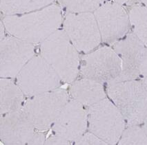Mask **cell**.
<instances>
[{
    "mask_svg": "<svg viewBox=\"0 0 147 145\" xmlns=\"http://www.w3.org/2000/svg\"><path fill=\"white\" fill-rule=\"evenodd\" d=\"M2 22L11 35L37 44L58 30L62 22L61 10L56 4L49 5L26 15H6Z\"/></svg>",
    "mask_w": 147,
    "mask_h": 145,
    "instance_id": "obj_1",
    "label": "cell"
},
{
    "mask_svg": "<svg viewBox=\"0 0 147 145\" xmlns=\"http://www.w3.org/2000/svg\"><path fill=\"white\" fill-rule=\"evenodd\" d=\"M42 57L52 66L61 81H76L80 67L78 50L64 30H57L41 43Z\"/></svg>",
    "mask_w": 147,
    "mask_h": 145,
    "instance_id": "obj_2",
    "label": "cell"
},
{
    "mask_svg": "<svg viewBox=\"0 0 147 145\" xmlns=\"http://www.w3.org/2000/svg\"><path fill=\"white\" fill-rule=\"evenodd\" d=\"M107 93L128 125L142 124L147 116V92L140 80L109 83Z\"/></svg>",
    "mask_w": 147,
    "mask_h": 145,
    "instance_id": "obj_3",
    "label": "cell"
},
{
    "mask_svg": "<svg viewBox=\"0 0 147 145\" xmlns=\"http://www.w3.org/2000/svg\"><path fill=\"white\" fill-rule=\"evenodd\" d=\"M87 117L90 132L107 144L118 143L126 127V121L111 100L104 98L88 107Z\"/></svg>",
    "mask_w": 147,
    "mask_h": 145,
    "instance_id": "obj_4",
    "label": "cell"
},
{
    "mask_svg": "<svg viewBox=\"0 0 147 145\" xmlns=\"http://www.w3.org/2000/svg\"><path fill=\"white\" fill-rule=\"evenodd\" d=\"M68 100L67 92L57 88L31 96L24 101L22 110L36 130L44 132L52 127Z\"/></svg>",
    "mask_w": 147,
    "mask_h": 145,
    "instance_id": "obj_5",
    "label": "cell"
},
{
    "mask_svg": "<svg viewBox=\"0 0 147 145\" xmlns=\"http://www.w3.org/2000/svg\"><path fill=\"white\" fill-rule=\"evenodd\" d=\"M61 80L42 56H34L17 76V84L27 96H34L61 86Z\"/></svg>",
    "mask_w": 147,
    "mask_h": 145,
    "instance_id": "obj_6",
    "label": "cell"
},
{
    "mask_svg": "<svg viewBox=\"0 0 147 145\" xmlns=\"http://www.w3.org/2000/svg\"><path fill=\"white\" fill-rule=\"evenodd\" d=\"M121 72L120 58L113 48L107 46L87 53L82 61V76L102 84L117 81Z\"/></svg>",
    "mask_w": 147,
    "mask_h": 145,
    "instance_id": "obj_7",
    "label": "cell"
},
{
    "mask_svg": "<svg viewBox=\"0 0 147 145\" xmlns=\"http://www.w3.org/2000/svg\"><path fill=\"white\" fill-rule=\"evenodd\" d=\"M121 59L119 81L139 80L147 76V47L134 33H129L113 45Z\"/></svg>",
    "mask_w": 147,
    "mask_h": 145,
    "instance_id": "obj_8",
    "label": "cell"
},
{
    "mask_svg": "<svg viewBox=\"0 0 147 145\" xmlns=\"http://www.w3.org/2000/svg\"><path fill=\"white\" fill-rule=\"evenodd\" d=\"M64 30L78 51L89 53L100 45L102 37L92 12L68 13L65 16Z\"/></svg>",
    "mask_w": 147,
    "mask_h": 145,
    "instance_id": "obj_9",
    "label": "cell"
},
{
    "mask_svg": "<svg viewBox=\"0 0 147 145\" xmlns=\"http://www.w3.org/2000/svg\"><path fill=\"white\" fill-rule=\"evenodd\" d=\"M102 41L109 45L124 38L129 30V15L115 1L103 3L94 11Z\"/></svg>",
    "mask_w": 147,
    "mask_h": 145,
    "instance_id": "obj_10",
    "label": "cell"
},
{
    "mask_svg": "<svg viewBox=\"0 0 147 145\" xmlns=\"http://www.w3.org/2000/svg\"><path fill=\"white\" fill-rule=\"evenodd\" d=\"M1 78L17 77L20 71L35 53L33 44L21 39L8 36L1 40Z\"/></svg>",
    "mask_w": 147,
    "mask_h": 145,
    "instance_id": "obj_11",
    "label": "cell"
},
{
    "mask_svg": "<svg viewBox=\"0 0 147 145\" xmlns=\"http://www.w3.org/2000/svg\"><path fill=\"white\" fill-rule=\"evenodd\" d=\"M88 125L87 112L74 99L68 100L52 126L53 132L67 140L76 142L86 132Z\"/></svg>",
    "mask_w": 147,
    "mask_h": 145,
    "instance_id": "obj_12",
    "label": "cell"
},
{
    "mask_svg": "<svg viewBox=\"0 0 147 145\" xmlns=\"http://www.w3.org/2000/svg\"><path fill=\"white\" fill-rule=\"evenodd\" d=\"M35 130L22 108L1 116L0 138L5 144H28Z\"/></svg>",
    "mask_w": 147,
    "mask_h": 145,
    "instance_id": "obj_13",
    "label": "cell"
},
{
    "mask_svg": "<svg viewBox=\"0 0 147 145\" xmlns=\"http://www.w3.org/2000/svg\"><path fill=\"white\" fill-rule=\"evenodd\" d=\"M70 93L73 99L86 107L91 106L106 98L103 85L86 78L73 82Z\"/></svg>",
    "mask_w": 147,
    "mask_h": 145,
    "instance_id": "obj_14",
    "label": "cell"
},
{
    "mask_svg": "<svg viewBox=\"0 0 147 145\" xmlns=\"http://www.w3.org/2000/svg\"><path fill=\"white\" fill-rule=\"evenodd\" d=\"M0 82L1 116L21 110L24 103V94L18 85L9 78H1Z\"/></svg>",
    "mask_w": 147,
    "mask_h": 145,
    "instance_id": "obj_15",
    "label": "cell"
},
{
    "mask_svg": "<svg viewBox=\"0 0 147 145\" xmlns=\"http://www.w3.org/2000/svg\"><path fill=\"white\" fill-rule=\"evenodd\" d=\"M54 0H1V11L5 15H21L38 11Z\"/></svg>",
    "mask_w": 147,
    "mask_h": 145,
    "instance_id": "obj_16",
    "label": "cell"
},
{
    "mask_svg": "<svg viewBox=\"0 0 147 145\" xmlns=\"http://www.w3.org/2000/svg\"><path fill=\"white\" fill-rule=\"evenodd\" d=\"M129 15L133 33L147 47V8L138 5L133 6Z\"/></svg>",
    "mask_w": 147,
    "mask_h": 145,
    "instance_id": "obj_17",
    "label": "cell"
},
{
    "mask_svg": "<svg viewBox=\"0 0 147 145\" xmlns=\"http://www.w3.org/2000/svg\"><path fill=\"white\" fill-rule=\"evenodd\" d=\"M68 13L94 12L103 4V0H57Z\"/></svg>",
    "mask_w": 147,
    "mask_h": 145,
    "instance_id": "obj_18",
    "label": "cell"
},
{
    "mask_svg": "<svg viewBox=\"0 0 147 145\" xmlns=\"http://www.w3.org/2000/svg\"><path fill=\"white\" fill-rule=\"evenodd\" d=\"M119 144H147V135L140 124L125 127L118 142Z\"/></svg>",
    "mask_w": 147,
    "mask_h": 145,
    "instance_id": "obj_19",
    "label": "cell"
},
{
    "mask_svg": "<svg viewBox=\"0 0 147 145\" xmlns=\"http://www.w3.org/2000/svg\"><path fill=\"white\" fill-rule=\"evenodd\" d=\"M76 144H107L105 142L98 138L92 132H85L75 142Z\"/></svg>",
    "mask_w": 147,
    "mask_h": 145,
    "instance_id": "obj_20",
    "label": "cell"
},
{
    "mask_svg": "<svg viewBox=\"0 0 147 145\" xmlns=\"http://www.w3.org/2000/svg\"><path fill=\"white\" fill-rule=\"evenodd\" d=\"M47 138L43 131L36 130L28 142V144H44Z\"/></svg>",
    "mask_w": 147,
    "mask_h": 145,
    "instance_id": "obj_21",
    "label": "cell"
},
{
    "mask_svg": "<svg viewBox=\"0 0 147 145\" xmlns=\"http://www.w3.org/2000/svg\"><path fill=\"white\" fill-rule=\"evenodd\" d=\"M44 144H55V145H58V144H71L67 140L64 139L63 138H61V136H58V135L53 134L51 136H49V138L46 140L45 143Z\"/></svg>",
    "mask_w": 147,
    "mask_h": 145,
    "instance_id": "obj_22",
    "label": "cell"
},
{
    "mask_svg": "<svg viewBox=\"0 0 147 145\" xmlns=\"http://www.w3.org/2000/svg\"><path fill=\"white\" fill-rule=\"evenodd\" d=\"M115 2L118 3L121 5H126V6H131L135 4L138 0H114Z\"/></svg>",
    "mask_w": 147,
    "mask_h": 145,
    "instance_id": "obj_23",
    "label": "cell"
},
{
    "mask_svg": "<svg viewBox=\"0 0 147 145\" xmlns=\"http://www.w3.org/2000/svg\"><path fill=\"white\" fill-rule=\"evenodd\" d=\"M4 28L5 27L4 23H3L2 21H1V23H0V38H1V40H2L4 38Z\"/></svg>",
    "mask_w": 147,
    "mask_h": 145,
    "instance_id": "obj_24",
    "label": "cell"
},
{
    "mask_svg": "<svg viewBox=\"0 0 147 145\" xmlns=\"http://www.w3.org/2000/svg\"><path fill=\"white\" fill-rule=\"evenodd\" d=\"M142 124H143L144 129L145 132H146V134L147 135V116H146V118H145V119H144V120Z\"/></svg>",
    "mask_w": 147,
    "mask_h": 145,
    "instance_id": "obj_25",
    "label": "cell"
},
{
    "mask_svg": "<svg viewBox=\"0 0 147 145\" xmlns=\"http://www.w3.org/2000/svg\"><path fill=\"white\" fill-rule=\"evenodd\" d=\"M142 84L144 85V87L145 89H146V90L147 92V76L146 77H145L144 78H143V79L142 80Z\"/></svg>",
    "mask_w": 147,
    "mask_h": 145,
    "instance_id": "obj_26",
    "label": "cell"
},
{
    "mask_svg": "<svg viewBox=\"0 0 147 145\" xmlns=\"http://www.w3.org/2000/svg\"><path fill=\"white\" fill-rule=\"evenodd\" d=\"M142 1L143 2V4L146 6V7L147 8V0H142Z\"/></svg>",
    "mask_w": 147,
    "mask_h": 145,
    "instance_id": "obj_27",
    "label": "cell"
}]
</instances>
